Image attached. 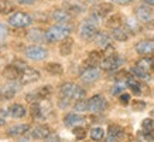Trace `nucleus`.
<instances>
[{"instance_id":"obj_1","label":"nucleus","mask_w":154,"mask_h":142,"mask_svg":"<svg viewBox=\"0 0 154 142\" xmlns=\"http://www.w3.org/2000/svg\"><path fill=\"white\" fill-rule=\"evenodd\" d=\"M72 31L71 23H57L55 26H51L45 31V41L48 43H58L66 38Z\"/></svg>"},{"instance_id":"obj_2","label":"nucleus","mask_w":154,"mask_h":142,"mask_svg":"<svg viewBox=\"0 0 154 142\" xmlns=\"http://www.w3.org/2000/svg\"><path fill=\"white\" fill-rule=\"evenodd\" d=\"M60 94L61 97H65L68 99H74V101H79L85 98V90L79 85L74 84V82H64L60 87Z\"/></svg>"},{"instance_id":"obj_3","label":"nucleus","mask_w":154,"mask_h":142,"mask_svg":"<svg viewBox=\"0 0 154 142\" xmlns=\"http://www.w3.org/2000/svg\"><path fill=\"white\" fill-rule=\"evenodd\" d=\"M7 21H9V24L14 28H26L33 23V19H31V16L28 13H24V11H14V13L9 17Z\"/></svg>"},{"instance_id":"obj_4","label":"nucleus","mask_w":154,"mask_h":142,"mask_svg":"<svg viewBox=\"0 0 154 142\" xmlns=\"http://www.w3.org/2000/svg\"><path fill=\"white\" fill-rule=\"evenodd\" d=\"M48 56V51L41 46H30L24 50V57L33 61H42Z\"/></svg>"},{"instance_id":"obj_5","label":"nucleus","mask_w":154,"mask_h":142,"mask_svg":"<svg viewBox=\"0 0 154 142\" xmlns=\"http://www.w3.org/2000/svg\"><path fill=\"white\" fill-rule=\"evenodd\" d=\"M122 63H123V60H122L117 54L106 56L102 61H100V68L105 71H115L122 66Z\"/></svg>"},{"instance_id":"obj_6","label":"nucleus","mask_w":154,"mask_h":142,"mask_svg":"<svg viewBox=\"0 0 154 142\" xmlns=\"http://www.w3.org/2000/svg\"><path fill=\"white\" fill-rule=\"evenodd\" d=\"M106 99L103 98L102 95H94L92 98L88 99V111L92 114L102 112L103 109L106 108Z\"/></svg>"},{"instance_id":"obj_7","label":"nucleus","mask_w":154,"mask_h":142,"mask_svg":"<svg viewBox=\"0 0 154 142\" xmlns=\"http://www.w3.org/2000/svg\"><path fill=\"white\" fill-rule=\"evenodd\" d=\"M134 14H136V19L139 20L140 23H149V21H151V19H153L154 13H153L151 6L141 5L134 10Z\"/></svg>"},{"instance_id":"obj_8","label":"nucleus","mask_w":154,"mask_h":142,"mask_svg":"<svg viewBox=\"0 0 154 142\" xmlns=\"http://www.w3.org/2000/svg\"><path fill=\"white\" fill-rule=\"evenodd\" d=\"M98 33H99L98 26L91 24V23H88V21H84L82 26L79 27V36H81V38H84V40H94Z\"/></svg>"},{"instance_id":"obj_9","label":"nucleus","mask_w":154,"mask_h":142,"mask_svg":"<svg viewBox=\"0 0 154 142\" xmlns=\"http://www.w3.org/2000/svg\"><path fill=\"white\" fill-rule=\"evenodd\" d=\"M99 76H100V71L96 67H86V68L82 70L79 78L85 84H92V82H95V81L98 80Z\"/></svg>"},{"instance_id":"obj_10","label":"nucleus","mask_w":154,"mask_h":142,"mask_svg":"<svg viewBox=\"0 0 154 142\" xmlns=\"http://www.w3.org/2000/svg\"><path fill=\"white\" fill-rule=\"evenodd\" d=\"M41 78V74L40 71L35 70V68H31V67H27L24 71H21V76H20V81L21 84H31V82H35Z\"/></svg>"},{"instance_id":"obj_11","label":"nucleus","mask_w":154,"mask_h":142,"mask_svg":"<svg viewBox=\"0 0 154 142\" xmlns=\"http://www.w3.org/2000/svg\"><path fill=\"white\" fill-rule=\"evenodd\" d=\"M134 50L140 56L154 54V40H141L134 46Z\"/></svg>"},{"instance_id":"obj_12","label":"nucleus","mask_w":154,"mask_h":142,"mask_svg":"<svg viewBox=\"0 0 154 142\" xmlns=\"http://www.w3.org/2000/svg\"><path fill=\"white\" fill-rule=\"evenodd\" d=\"M30 131V125L28 124H16L13 127H9L6 129V135L7 137H21L24 134Z\"/></svg>"},{"instance_id":"obj_13","label":"nucleus","mask_w":154,"mask_h":142,"mask_svg":"<svg viewBox=\"0 0 154 142\" xmlns=\"http://www.w3.org/2000/svg\"><path fill=\"white\" fill-rule=\"evenodd\" d=\"M64 124L69 128L81 127V125H84L85 124V118L84 117H81V115H78V114H75V112H69L64 117Z\"/></svg>"},{"instance_id":"obj_14","label":"nucleus","mask_w":154,"mask_h":142,"mask_svg":"<svg viewBox=\"0 0 154 142\" xmlns=\"http://www.w3.org/2000/svg\"><path fill=\"white\" fill-rule=\"evenodd\" d=\"M136 67H139L140 70L150 74L151 71H154V54L149 57H141L140 60L136 63Z\"/></svg>"},{"instance_id":"obj_15","label":"nucleus","mask_w":154,"mask_h":142,"mask_svg":"<svg viewBox=\"0 0 154 142\" xmlns=\"http://www.w3.org/2000/svg\"><path fill=\"white\" fill-rule=\"evenodd\" d=\"M103 51H91L88 54V57H86V60L84 61V68H86V67H96L98 64H100V61H102L103 58Z\"/></svg>"},{"instance_id":"obj_16","label":"nucleus","mask_w":154,"mask_h":142,"mask_svg":"<svg viewBox=\"0 0 154 142\" xmlns=\"http://www.w3.org/2000/svg\"><path fill=\"white\" fill-rule=\"evenodd\" d=\"M51 17H52V20H54V21H57V23H69L72 14H71L68 10L55 9L54 11H52Z\"/></svg>"},{"instance_id":"obj_17","label":"nucleus","mask_w":154,"mask_h":142,"mask_svg":"<svg viewBox=\"0 0 154 142\" xmlns=\"http://www.w3.org/2000/svg\"><path fill=\"white\" fill-rule=\"evenodd\" d=\"M51 132L52 131L47 125H38V127H35L33 131L30 132V137L33 138V139H45Z\"/></svg>"},{"instance_id":"obj_18","label":"nucleus","mask_w":154,"mask_h":142,"mask_svg":"<svg viewBox=\"0 0 154 142\" xmlns=\"http://www.w3.org/2000/svg\"><path fill=\"white\" fill-rule=\"evenodd\" d=\"M20 76H21V71H20L19 68H16L13 64L6 66L5 68H3V77L10 81H16L17 78H20Z\"/></svg>"},{"instance_id":"obj_19","label":"nucleus","mask_w":154,"mask_h":142,"mask_svg":"<svg viewBox=\"0 0 154 142\" xmlns=\"http://www.w3.org/2000/svg\"><path fill=\"white\" fill-rule=\"evenodd\" d=\"M26 114H27V111L24 108V105H21V104H13L9 107V115L11 118H16V119L24 118Z\"/></svg>"},{"instance_id":"obj_20","label":"nucleus","mask_w":154,"mask_h":142,"mask_svg":"<svg viewBox=\"0 0 154 142\" xmlns=\"http://www.w3.org/2000/svg\"><path fill=\"white\" fill-rule=\"evenodd\" d=\"M72 47H74V38H71L69 36L66 38H64L60 44V54L62 57H66L69 56L72 53Z\"/></svg>"},{"instance_id":"obj_21","label":"nucleus","mask_w":154,"mask_h":142,"mask_svg":"<svg viewBox=\"0 0 154 142\" xmlns=\"http://www.w3.org/2000/svg\"><path fill=\"white\" fill-rule=\"evenodd\" d=\"M123 135H125V131H123L122 127H119L116 124H110L109 125V128H107V137L109 138H112L115 141H119V139L123 138Z\"/></svg>"},{"instance_id":"obj_22","label":"nucleus","mask_w":154,"mask_h":142,"mask_svg":"<svg viewBox=\"0 0 154 142\" xmlns=\"http://www.w3.org/2000/svg\"><path fill=\"white\" fill-rule=\"evenodd\" d=\"M112 10H113L112 3H99V5H96L94 7V11H92V13H95L96 16H99V17H105V16H107L109 13H112Z\"/></svg>"},{"instance_id":"obj_23","label":"nucleus","mask_w":154,"mask_h":142,"mask_svg":"<svg viewBox=\"0 0 154 142\" xmlns=\"http://www.w3.org/2000/svg\"><path fill=\"white\" fill-rule=\"evenodd\" d=\"M27 38L30 41H34V43L45 41V33L41 31L40 28H34V30H30L27 33Z\"/></svg>"},{"instance_id":"obj_24","label":"nucleus","mask_w":154,"mask_h":142,"mask_svg":"<svg viewBox=\"0 0 154 142\" xmlns=\"http://www.w3.org/2000/svg\"><path fill=\"white\" fill-rule=\"evenodd\" d=\"M112 37L117 41H126L129 40V31L126 30V27H117L112 30Z\"/></svg>"},{"instance_id":"obj_25","label":"nucleus","mask_w":154,"mask_h":142,"mask_svg":"<svg viewBox=\"0 0 154 142\" xmlns=\"http://www.w3.org/2000/svg\"><path fill=\"white\" fill-rule=\"evenodd\" d=\"M94 40L96 41V44L99 47L102 48H106L107 46H110V36H107L106 33H102V31H99Z\"/></svg>"},{"instance_id":"obj_26","label":"nucleus","mask_w":154,"mask_h":142,"mask_svg":"<svg viewBox=\"0 0 154 142\" xmlns=\"http://www.w3.org/2000/svg\"><path fill=\"white\" fill-rule=\"evenodd\" d=\"M16 92H17V88H16L14 85L9 84V85H6V87H3V88L0 90V97L5 98V99H10L16 95Z\"/></svg>"},{"instance_id":"obj_27","label":"nucleus","mask_w":154,"mask_h":142,"mask_svg":"<svg viewBox=\"0 0 154 142\" xmlns=\"http://www.w3.org/2000/svg\"><path fill=\"white\" fill-rule=\"evenodd\" d=\"M125 27H126V30L130 34H136L140 31V21H139V20L136 21V20L127 19L126 21H125Z\"/></svg>"},{"instance_id":"obj_28","label":"nucleus","mask_w":154,"mask_h":142,"mask_svg":"<svg viewBox=\"0 0 154 142\" xmlns=\"http://www.w3.org/2000/svg\"><path fill=\"white\" fill-rule=\"evenodd\" d=\"M122 24H123V21H122L120 14H113V16H110L106 21V26L110 27L112 30L113 28H117V27H122Z\"/></svg>"},{"instance_id":"obj_29","label":"nucleus","mask_w":154,"mask_h":142,"mask_svg":"<svg viewBox=\"0 0 154 142\" xmlns=\"http://www.w3.org/2000/svg\"><path fill=\"white\" fill-rule=\"evenodd\" d=\"M45 70H47L50 74H52V76H61V74L64 73L62 66L58 64V63H48L47 66H45Z\"/></svg>"},{"instance_id":"obj_30","label":"nucleus","mask_w":154,"mask_h":142,"mask_svg":"<svg viewBox=\"0 0 154 142\" xmlns=\"http://www.w3.org/2000/svg\"><path fill=\"white\" fill-rule=\"evenodd\" d=\"M89 137L92 138L94 141H102L103 138H105V129L100 128V127L91 128V131H89Z\"/></svg>"},{"instance_id":"obj_31","label":"nucleus","mask_w":154,"mask_h":142,"mask_svg":"<svg viewBox=\"0 0 154 142\" xmlns=\"http://www.w3.org/2000/svg\"><path fill=\"white\" fill-rule=\"evenodd\" d=\"M14 5L10 0H0V14H10L13 13Z\"/></svg>"},{"instance_id":"obj_32","label":"nucleus","mask_w":154,"mask_h":142,"mask_svg":"<svg viewBox=\"0 0 154 142\" xmlns=\"http://www.w3.org/2000/svg\"><path fill=\"white\" fill-rule=\"evenodd\" d=\"M51 92H52L51 85H44V87H40V88H38L35 95H37L38 99H47V97H50Z\"/></svg>"},{"instance_id":"obj_33","label":"nucleus","mask_w":154,"mask_h":142,"mask_svg":"<svg viewBox=\"0 0 154 142\" xmlns=\"http://www.w3.org/2000/svg\"><path fill=\"white\" fill-rule=\"evenodd\" d=\"M131 74H133L136 78H139V80H141V81L150 80V74H149V73H144V71L140 70L139 67H133V68H131Z\"/></svg>"},{"instance_id":"obj_34","label":"nucleus","mask_w":154,"mask_h":142,"mask_svg":"<svg viewBox=\"0 0 154 142\" xmlns=\"http://www.w3.org/2000/svg\"><path fill=\"white\" fill-rule=\"evenodd\" d=\"M74 109L76 112H86L88 111V101L86 99H79L74 105Z\"/></svg>"},{"instance_id":"obj_35","label":"nucleus","mask_w":154,"mask_h":142,"mask_svg":"<svg viewBox=\"0 0 154 142\" xmlns=\"http://www.w3.org/2000/svg\"><path fill=\"white\" fill-rule=\"evenodd\" d=\"M68 11L71 14H79L85 11V7L82 5H78V3H71V5H68Z\"/></svg>"},{"instance_id":"obj_36","label":"nucleus","mask_w":154,"mask_h":142,"mask_svg":"<svg viewBox=\"0 0 154 142\" xmlns=\"http://www.w3.org/2000/svg\"><path fill=\"white\" fill-rule=\"evenodd\" d=\"M74 135L76 139H84L86 137V129H85L82 125L81 127H75L74 128Z\"/></svg>"},{"instance_id":"obj_37","label":"nucleus","mask_w":154,"mask_h":142,"mask_svg":"<svg viewBox=\"0 0 154 142\" xmlns=\"http://www.w3.org/2000/svg\"><path fill=\"white\" fill-rule=\"evenodd\" d=\"M141 128H143V131H150V129H153L154 128V119L153 118L143 119V122H141Z\"/></svg>"},{"instance_id":"obj_38","label":"nucleus","mask_w":154,"mask_h":142,"mask_svg":"<svg viewBox=\"0 0 154 142\" xmlns=\"http://www.w3.org/2000/svg\"><path fill=\"white\" fill-rule=\"evenodd\" d=\"M131 108L134 109V111H143L146 108V102L144 101H140V99H136L131 102Z\"/></svg>"},{"instance_id":"obj_39","label":"nucleus","mask_w":154,"mask_h":142,"mask_svg":"<svg viewBox=\"0 0 154 142\" xmlns=\"http://www.w3.org/2000/svg\"><path fill=\"white\" fill-rule=\"evenodd\" d=\"M129 76H130V74H129L127 71L122 70V71H119V73H116V74H115V80H116L117 82H120V81H126Z\"/></svg>"},{"instance_id":"obj_40","label":"nucleus","mask_w":154,"mask_h":142,"mask_svg":"<svg viewBox=\"0 0 154 142\" xmlns=\"http://www.w3.org/2000/svg\"><path fill=\"white\" fill-rule=\"evenodd\" d=\"M44 142H61L60 135L55 134V132H51L47 138H45V139H44Z\"/></svg>"},{"instance_id":"obj_41","label":"nucleus","mask_w":154,"mask_h":142,"mask_svg":"<svg viewBox=\"0 0 154 142\" xmlns=\"http://www.w3.org/2000/svg\"><path fill=\"white\" fill-rule=\"evenodd\" d=\"M9 36V28L6 27V24L0 23V40H5Z\"/></svg>"},{"instance_id":"obj_42","label":"nucleus","mask_w":154,"mask_h":142,"mask_svg":"<svg viewBox=\"0 0 154 142\" xmlns=\"http://www.w3.org/2000/svg\"><path fill=\"white\" fill-rule=\"evenodd\" d=\"M119 101H120L122 105H127L130 102V95L126 94V92H122V94L119 95Z\"/></svg>"},{"instance_id":"obj_43","label":"nucleus","mask_w":154,"mask_h":142,"mask_svg":"<svg viewBox=\"0 0 154 142\" xmlns=\"http://www.w3.org/2000/svg\"><path fill=\"white\" fill-rule=\"evenodd\" d=\"M13 66L16 67V68H19L20 71H24L28 67L27 64L23 61V60H14V61H13Z\"/></svg>"},{"instance_id":"obj_44","label":"nucleus","mask_w":154,"mask_h":142,"mask_svg":"<svg viewBox=\"0 0 154 142\" xmlns=\"http://www.w3.org/2000/svg\"><path fill=\"white\" fill-rule=\"evenodd\" d=\"M113 95H120L122 92H123V85L119 82V84H116V85H113L112 87V91H110Z\"/></svg>"},{"instance_id":"obj_45","label":"nucleus","mask_w":154,"mask_h":142,"mask_svg":"<svg viewBox=\"0 0 154 142\" xmlns=\"http://www.w3.org/2000/svg\"><path fill=\"white\" fill-rule=\"evenodd\" d=\"M115 3H117V5L120 6H126V5H130V3H133L134 0H113Z\"/></svg>"},{"instance_id":"obj_46","label":"nucleus","mask_w":154,"mask_h":142,"mask_svg":"<svg viewBox=\"0 0 154 142\" xmlns=\"http://www.w3.org/2000/svg\"><path fill=\"white\" fill-rule=\"evenodd\" d=\"M19 5H33L35 0H16Z\"/></svg>"},{"instance_id":"obj_47","label":"nucleus","mask_w":154,"mask_h":142,"mask_svg":"<svg viewBox=\"0 0 154 142\" xmlns=\"http://www.w3.org/2000/svg\"><path fill=\"white\" fill-rule=\"evenodd\" d=\"M147 132H149L150 139H151V141H154V128H153V129H150V131H147Z\"/></svg>"},{"instance_id":"obj_48","label":"nucleus","mask_w":154,"mask_h":142,"mask_svg":"<svg viewBox=\"0 0 154 142\" xmlns=\"http://www.w3.org/2000/svg\"><path fill=\"white\" fill-rule=\"evenodd\" d=\"M5 124H6V119H5V117H3V115L0 114V127H2V125H5Z\"/></svg>"},{"instance_id":"obj_49","label":"nucleus","mask_w":154,"mask_h":142,"mask_svg":"<svg viewBox=\"0 0 154 142\" xmlns=\"http://www.w3.org/2000/svg\"><path fill=\"white\" fill-rule=\"evenodd\" d=\"M144 3L149 6H154V0H144Z\"/></svg>"},{"instance_id":"obj_50","label":"nucleus","mask_w":154,"mask_h":142,"mask_svg":"<svg viewBox=\"0 0 154 142\" xmlns=\"http://www.w3.org/2000/svg\"><path fill=\"white\" fill-rule=\"evenodd\" d=\"M150 115H151V118L154 119V109H153V111H151V112H150Z\"/></svg>"},{"instance_id":"obj_51","label":"nucleus","mask_w":154,"mask_h":142,"mask_svg":"<svg viewBox=\"0 0 154 142\" xmlns=\"http://www.w3.org/2000/svg\"><path fill=\"white\" fill-rule=\"evenodd\" d=\"M89 2H92V0H89Z\"/></svg>"},{"instance_id":"obj_52","label":"nucleus","mask_w":154,"mask_h":142,"mask_svg":"<svg viewBox=\"0 0 154 142\" xmlns=\"http://www.w3.org/2000/svg\"><path fill=\"white\" fill-rule=\"evenodd\" d=\"M0 67H2V64H0Z\"/></svg>"},{"instance_id":"obj_53","label":"nucleus","mask_w":154,"mask_h":142,"mask_svg":"<svg viewBox=\"0 0 154 142\" xmlns=\"http://www.w3.org/2000/svg\"><path fill=\"white\" fill-rule=\"evenodd\" d=\"M105 142H107V141H105Z\"/></svg>"}]
</instances>
